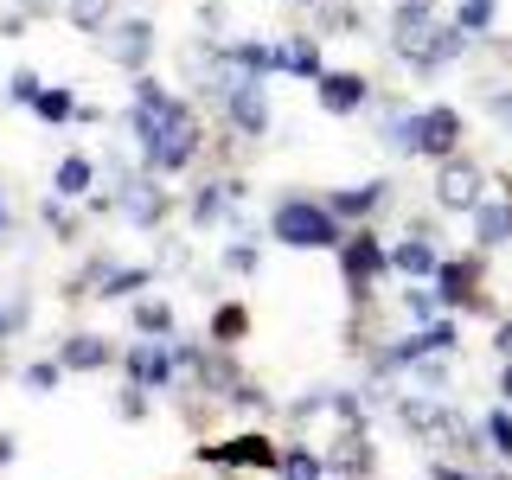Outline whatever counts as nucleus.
I'll return each mask as SVG.
<instances>
[{
  "label": "nucleus",
  "mask_w": 512,
  "mask_h": 480,
  "mask_svg": "<svg viewBox=\"0 0 512 480\" xmlns=\"http://www.w3.org/2000/svg\"><path fill=\"white\" fill-rule=\"evenodd\" d=\"M487 429H493V448H506V455H512V423H506V416H493Z\"/></svg>",
  "instance_id": "a878e982"
},
{
  "label": "nucleus",
  "mask_w": 512,
  "mask_h": 480,
  "mask_svg": "<svg viewBox=\"0 0 512 480\" xmlns=\"http://www.w3.org/2000/svg\"><path fill=\"white\" fill-rule=\"evenodd\" d=\"M436 205H448V212H474V205H480V167H474V160H461V154L442 160V173H436Z\"/></svg>",
  "instance_id": "39448f33"
},
{
  "label": "nucleus",
  "mask_w": 512,
  "mask_h": 480,
  "mask_svg": "<svg viewBox=\"0 0 512 480\" xmlns=\"http://www.w3.org/2000/svg\"><path fill=\"white\" fill-rule=\"evenodd\" d=\"M109 7H116V0H71V20L84 26V32H103V20H109Z\"/></svg>",
  "instance_id": "6ab92c4d"
},
{
  "label": "nucleus",
  "mask_w": 512,
  "mask_h": 480,
  "mask_svg": "<svg viewBox=\"0 0 512 480\" xmlns=\"http://www.w3.org/2000/svg\"><path fill=\"white\" fill-rule=\"evenodd\" d=\"M58 378H64V359H39V365H26V384H32V391H52Z\"/></svg>",
  "instance_id": "5701e85b"
},
{
  "label": "nucleus",
  "mask_w": 512,
  "mask_h": 480,
  "mask_svg": "<svg viewBox=\"0 0 512 480\" xmlns=\"http://www.w3.org/2000/svg\"><path fill=\"white\" fill-rule=\"evenodd\" d=\"M90 180H96V167H90L84 154H71V160H58V180H52V192H58V199H84Z\"/></svg>",
  "instance_id": "ddd939ff"
},
{
  "label": "nucleus",
  "mask_w": 512,
  "mask_h": 480,
  "mask_svg": "<svg viewBox=\"0 0 512 480\" xmlns=\"http://www.w3.org/2000/svg\"><path fill=\"white\" fill-rule=\"evenodd\" d=\"M436 282H442V301H455V308H480V263H474V256L442 263Z\"/></svg>",
  "instance_id": "1a4fd4ad"
},
{
  "label": "nucleus",
  "mask_w": 512,
  "mask_h": 480,
  "mask_svg": "<svg viewBox=\"0 0 512 480\" xmlns=\"http://www.w3.org/2000/svg\"><path fill=\"white\" fill-rule=\"evenodd\" d=\"M141 282H148V269H116V276H103V295H135Z\"/></svg>",
  "instance_id": "b1692460"
},
{
  "label": "nucleus",
  "mask_w": 512,
  "mask_h": 480,
  "mask_svg": "<svg viewBox=\"0 0 512 480\" xmlns=\"http://www.w3.org/2000/svg\"><path fill=\"white\" fill-rule=\"evenodd\" d=\"M135 327L141 333H173V314L160 308V301H141V308H135Z\"/></svg>",
  "instance_id": "412c9836"
},
{
  "label": "nucleus",
  "mask_w": 512,
  "mask_h": 480,
  "mask_svg": "<svg viewBox=\"0 0 512 480\" xmlns=\"http://www.w3.org/2000/svg\"><path fill=\"white\" fill-rule=\"evenodd\" d=\"M493 116H500V122H512V96H493Z\"/></svg>",
  "instance_id": "bb28decb"
},
{
  "label": "nucleus",
  "mask_w": 512,
  "mask_h": 480,
  "mask_svg": "<svg viewBox=\"0 0 512 480\" xmlns=\"http://www.w3.org/2000/svg\"><path fill=\"white\" fill-rule=\"evenodd\" d=\"M282 480H320V461L308 448H295V455H282Z\"/></svg>",
  "instance_id": "4be33fe9"
},
{
  "label": "nucleus",
  "mask_w": 512,
  "mask_h": 480,
  "mask_svg": "<svg viewBox=\"0 0 512 480\" xmlns=\"http://www.w3.org/2000/svg\"><path fill=\"white\" fill-rule=\"evenodd\" d=\"M397 269H404V276H429V269H436V250L423 244V237H410V244H397V256H391Z\"/></svg>",
  "instance_id": "dca6fc26"
},
{
  "label": "nucleus",
  "mask_w": 512,
  "mask_h": 480,
  "mask_svg": "<svg viewBox=\"0 0 512 480\" xmlns=\"http://www.w3.org/2000/svg\"><path fill=\"white\" fill-rule=\"evenodd\" d=\"M64 372H96V365H109V346L103 340H90V333H77V340H64Z\"/></svg>",
  "instance_id": "f8f14e48"
},
{
  "label": "nucleus",
  "mask_w": 512,
  "mask_h": 480,
  "mask_svg": "<svg viewBox=\"0 0 512 480\" xmlns=\"http://www.w3.org/2000/svg\"><path fill=\"white\" fill-rule=\"evenodd\" d=\"M103 52L116 58V64H128V71H135V64L154 52V26H148V20H122V26L103 39Z\"/></svg>",
  "instance_id": "6e6552de"
},
{
  "label": "nucleus",
  "mask_w": 512,
  "mask_h": 480,
  "mask_svg": "<svg viewBox=\"0 0 512 480\" xmlns=\"http://www.w3.org/2000/svg\"><path fill=\"white\" fill-rule=\"evenodd\" d=\"M276 71L320 77V45H314V39H288V45H276Z\"/></svg>",
  "instance_id": "9b49d317"
},
{
  "label": "nucleus",
  "mask_w": 512,
  "mask_h": 480,
  "mask_svg": "<svg viewBox=\"0 0 512 480\" xmlns=\"http://www.w3.org/2000/svg\"><path fill=\"white\" fill-rule=\"evenodd\" d=\"M506 397H512V365H506Z\"/></svg>",
  "instance_id": "cd10ccee"
},
{
  "label": "nucleus",
  "mask_w": 512,
  "mask_h": 480,
  "mask_svg": "<svg viewBox=\"0 0 512 480\" xmlns=\"http://www.w3.org/2000/svg\"><path fill=\"white\" fill-rule=\"evenodd\" d=\"M314 96L327 116H352V109H365V96H372V84H365L359 71H320L314 77Z\"/></svg>",
  "instance_id": "0eeeda50"
},
{
  "label": "nucleus",
  "mask_w": 512,
  "mask_h": 480,
  "mask_svg": "<svg viewBox=\"0 0 512 480\" xmlns=\"http://www.w3.org/2000/svg\"><path fill=\"white\" fill-rule=\"evenodd\" d=\"M199 461H212V468H276L282 448L269 436H231V442H205Z\"/></svg>",
  "instance_id": "20e7f679"
},
{
  "label": "nucleus",
  "mask_w": 512,
  "mask_h": 480,
  "mask_svg": "<svg viewBox=\"0 0 512 480\" xmlns=\"http://www.w3.org/2000/svg\"><path fill=\"white\" fill-rule=\"evenodd\" d=\"M135 135H141V154H148L154 173H180L199 154V116L186 103H173L154 77L135 84Z\"/></svg>",
  "instance_id": "f257e3e1"
},
{
  "label": "nucleus",
  "mask_w": 512,
  "mask_h": 480,
  "mask_svg": "<svg viewBox=\"0 0 512 480\" xmlns=\"http://www.w3.org/2000/svg\"><path fill=\"white\" fill-rule=\"evenodd\" d=\"M340 269H346L352 295H365V288L384 276V250H378V237H372V231H352L346 244H340Z\"/></svg>",
  "instance_id": "423d86ee"
},
{
  "label": "nucleus",
  "mask_w": 512,
  "mask_h": 480,
  "mask_svg": "<svg viewBox=\"0 0 512 480\" xmlns=\"http://www.w3.org/2000/svg\"><path fill=\"white\" fill-rule=\"evenodd\" d=\"M384 199V186H359V192H333V218H365V212H372V205Z\"/></svg>",
  "instance_id": "4468645a"
},
{
  "label": "nucleus",
  "mask_w": 512,
  "mask_h": 480,
  "mask_svg": "<svg viewBox=\"0 0 512 480\" xmlns=\"http://www.w3.org/2000/svg\"><path fill=\"white\" fill-rule=\"evenodd\" d=\"M13 96H20V103H39V77H32V71H13Z\"/></svg>",
  "instance_id": "393cba45"
},
{
  "label": "nucleus",
  "mask_w": 512,
  "mask_h": 480,
  "mask_svg": "<svg viewBox=\"0 0 512 480\" xmlns=\"http://www.w3.org/2000/svg\"><path fill=\"white\" fill-rule=\"evenodd\" d=\"M32 109H39L45 122H64V116H71L77 103H71V90H39V103H32Z\"/></svg>",
  "instance_id": "aec40b11"
},
{
  "label": "nucleus",
  "mask_w": 512,
  "mask_h": 480,
  "mask_svg": "<svg viewBox=\"0 0 512 480\" xmlns=\"http://www.w3.org/2000/svg\"><path fill=\"white\" fill-rule=\"evenodd\" d=\"M0 224H7V205H0Z\"/></svg>",
  "instance_id": "c85d7f7f"
},
{
  "label": "nucleus",
  "mask_w": 512,
  "mask_h": 480,
  "mask_svg": "<svg viewBox=\"0 0 512 480\" xmlns=\"http://www.w3.org/2000/svg\"><path fill=\"white\" fill-rule=\"evenodd\" d=\"M474 224H480L487 244H500V237H512V205H506V212H500V205H474Z\"/></svg>",
  "instance_id": "f3484780"
},
{
  "label": "nucleus",
  "mask_w": 512,
  "mask_h": 480,
  "mask_svg": "<svg viewBox=\"0 0 512 480\" xmlns=\"http://www.w3.org/2000/svg\"><path fill=\"white\" fill-rule=\"evenodd\" d=\"M244 333H250V314L237 308V301H231V308H218V314H212V340H218V346H237Z\"/></svg>",
  "instance_id": "2eb2a0df"
},
{
  "label": "nucleus",
  "mask_w": 512,
  "mask_h": 480,
  "mask_svg": "<svg viewBox=\"0 0 512 480\" xmlns=\"http://www.w3.org/2000/svg\"><path fill=\"white\" fill-rule=\"evenodd\" d=\"M397 148L429 154V160H448V154L461 148V109H448V103L416 109L410 122H397Z\"/></svg>",
  "instance_id": "7ed1b4c3"
},
{
  "label": "nucleus",
  "mask_w": 512,
  "mask_h": 480,
  "mask_svg": "<svg viewBox=\"0 0 512 480\" xmlns=\"http://www.w3.org/2000/svg\"><path fill=\"white\" fill-rule=\"evenodd\" d=\"M493 13H500V0H461L455 26H461V32H487V26H493Z\"/></svg>",
  "instance_id": "a211bd4d"
},
{
  "label": "nucleus",
  "mask_w": 512,
  "mask_h": 480,
  "mask_svg": "<svg viewBox=\"0 0 512 480\" xmlns=\"http://www.w3.org/2000/svg\"><path fill=\"white\" fill-rule=\"evenodd\" d=\"M128 378H135L141 391H160V384L173 378V359L160 346H135V352H128Z\"/></svg>",
  "instance_id": "9d476101"
},
{
  "label": "nucleus",
  "mask_w": 512,
  "mask_h": 480,
  "mask_svg": "<svg viewBox=\"0 0 512 480\" xmlns=\"http://www.w3.org/2000/svg\"><path fill=\"white\" fill-rule=\"evenodd\" d=\"M269 231H276L288 250H333V244H346L333 205H320V199H282L276 218H269Z\"/></svg>",
  "instance_id": "f03ea898"
}]
</instances>
